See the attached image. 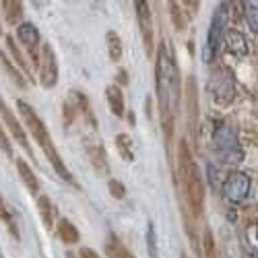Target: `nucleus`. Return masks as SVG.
<instances>
[{"label":"nucleus","instance_id":"1","mask_svg":"<svg viewBox=\"0 0 258 258\" xmlns=\"http://www.w3.org/2000/svg\"><path fill=\"white\" fill-rule=\"evenodd\" d=\"M155 89H157V101H159L161 128L165 135V143L169 147L171 139H174V120H176V110L180 103V71L176 64V56L167 46V41H161V46L157 50Z\"/></svg>","mask_w":258,"mask_h":258},{"label":"nucleus","instance_id":"2","mask_svg":"<svg viewBox=\"0 0 258 258\" xmlns=\"http://www.w3.org/2000/svg\"><path fill=\"white\" fill-rule=\"evenodd\" d=\"M178 169H180V180L186 190V201L192 209V213L201 217L205 211V182L199 171V165L190 153V147L186 139L178 143Z\"/></svg>","mask_w":258,"mask_h":258},{"label":"nucleus","instance_id":"3","mask_svg":"<svg viewBox=\"0 0 258 258\" xmlns=\"http://www.w3.org/2000/svg\"><path fill=\"white\" fill-rule=\"evenodd\" d=\"M213 141H215V149L221 157V161H225L227 165H235L240 163L244 153L240 149V141H238V135L231 126L227 124H217L215 128V135H213Z\"/></svg>","mask_w":258,"mask_h":258},{"label":"nucleus","instance_id":"4","mask_svg":"<svg viewBox=\"0 0 258 258\" xmlns=\"http://www.w3.org/2000/svg\"><path fill=\"white\" fill-rule=\"evenodd\" d=\"M17 110H19L21 118H23L27 131L31 133V137H33V139L37 141V145L41 147V151H48V149L56 147L54 141H52V137H50L48 126L44 124V120H41V118L35 114V110H33V107H31L27 101L17 99Z\"/></svg>","mask_w":258,"mask_h":258},{"label":"nucleus","instance_id":"5","mask_svg":"<svg viewBox=\"0 0 258 258\" xmlns=\"http://www.w3.org/2000/svg\"><path fill=\"white\" fill-rule=\"evenodd\" d=\"M211 91L219 105H229L235 97V77L229 69H217L211 77Z\"/></svg>","mask_w":258,"mask_h":258},{"label":"nucleus","instance_id":"6","mask_svg":"<svg viewBox=\"0 0 258 258\" xmlns=\"http://www.w3.org/2000/svg\"><path fill=\"white\" fill-rule=\"evenodd\" d=\"M223 23H225V17H223V9L219 7L215 11L213 19H211V25H209V33H207V41H205V62H213L215 56H217L219 44L223 41Z\"/></svg>","mask_w":258,"mask_h":258},{"label":"nucleus","instance_id":"7","mask_svg":"<svg viewBox=\"0 0 258 258\" xmlns=\"http://www.w3.org/2000/svg\"><path fill=\"white\" fill-rule=\"evenodd\" d=\"M250 186H252V182L244 171H231L223 182V197L229 203H242L248 197Z\"/></svg>","mask_w":258,"mask_h":258},{"label":"nucleus","instance_id":"8","mask_svg":"<svg viewBox=\"0 0 258 258\" xmlns=\"http://www.w3.org/2000/svg\"><path fill=\"white\" fill-rule=\"evenodd\" d=\"M39 81L46 89L58 85V58L50 44L41 48V67H39Z\"/></svg>","mask_w":258,"mask_h":258},{"label":"nucleus","instance_id":"9","mask_svg":"<svg viewBox=\"0 0 258 258\" xmlns=\"http://www.w3.org/2000/svg\"><path fill=\"white\" fill-rule=\"evenodd\" d=\"M17 39L27 48L29 56H31V62L33 67H41V54L37 52V46H39V31L33 23H21L17 27Z\"/></svg>","mask_w":258,"mask_h":258},{"label":"nucleus","instance_id":"10","mask_svg":"<svg viewBox=\"0 0 258 258\" xmlns=\"http://www.w3.org/2000/svg\"><path fill=\"white\" fill-rule=\"evenodd\" d=\"M135 11H137L139 27L145 41V52L147 56H153V15H151V9H149V3H135Z\"/></svg>","mask_w":258,"mask_h":258},{"label":"nucleus","instance_id":"11","mask_svg":"<svg viewBox=\"0 0 258 258\" xmlns=\"http://www.w3.org/2000/svg\"><path fill=\"white\" fill-rule=\"evenodd\" d=\"M186 118H188V133L197 135V126H199V87H197L195 77H190L186 81Z\"/></svg>","mask_w":258,"mask_h":258},{"label":"nucleus","instance_id":"12","mask_svg":"<svg viewBox=\"0 0 258 258\" xmlns=\"http://www.w3.org/2000/svg\"><path fill=\"white\" fill-rule=\"evenodd\" d=\"M0 116L5 118V124H7V128L11 131V135L17 139V143H21V147L25 149V151L33 157V151H31V147H29V141H27V135H25V128L21 126V122L17 120V116L11 112V107L5 103V99L0 97Z\"/></svg>","mask_w":258,"mask_h":258},{"label":"nucleus","instance_id":"13","mask_svg":"<svg viewBox=\"0 0 258 258\" xmlns=\"http://www.w3.org/2000/svg\"><path fill=\"white\" fill-rule=\"evenodd\" d=\"M85 151H87V157L89 161L93 163V167L101 174H107L110 171V165H107V155H105V149L99 145V143H89L85 145Z\"/></svg>","mask_w":258,"mask_h":258},{"label":"nucleus","instance_id":"14","mask_svg":"<svg viewBox=\"0 0 258 258\" xmlns=\"http://www.w3.org/2000/svg\"><path fill=\"white\" fill-rule=\"evenodd\" d=\"M15 167H17V174H19V178H21V182L25 184V188L31 192V195H35L37 197V192H39V182H37V176L33 174V169L29 167V163L25 161V159H17L15 161Z\"/></svg>","mask_w":258,"mask_h":258},{"label":"nucleus","instance_id":"15","mask_svg":"<svg viewBox=\"0 0 258 258\" xmlns=\"http://www.w3.org/2000/svg\"><path fill=\"white\" fill-rule=\"evenodd\" d=\"M69 99H71V101L77 105L79 114H83V118L89 122V126H91V128H97V120H95L93 107H91V103H89L87 95L81 93V91H71V93H69Z\"/></svg>","mask_w":258,"mask_h":258},{"label":"nucleus","instance_id":"16","mask_svg":"<svg viewBox=\"0 0 258 258\" xmlns=\"http://www.w3.org/2000/svg\"><path fill=\"white\" fill-rule=\"evenodd\" d=\"M223 41H225L227 52H231V54H235V56L248 54V41H246V37H244L240 31H235V29L227 31L225 37H223Z\"/></svg>","mask_w":258,"mask_h":258},{"label":"nucleus","instance_id":"17","mask_svg":"<svg viewBox=\"0 0 258 258\" xmlns=\"http://www.w3.org/2000/svg\"><path fill=\"white\" fill-rule=\"evenodd\" d=\"M5 44H7V48H9V52L13 54V58H15V64H17V69L23 73L29 81H33V75H31V69H29V64H27V60H25V56L21 54V50H19V46H17V41H15V37H11V35H5Z\"/></svg>","mask_w":258,"mask_h":258},{"label":"nucleus","instance_id":"18","mask_svg":"<svg viewBox=\"0 0 258 258\" xmlns=\"http://www.w3.org/2000/svg\"><path fill=\"white\" fill-rule=\"evenodd\" d=\"M37 213L41 221H44L46 229H54V219H56V205L48 197H37Z\"/></svg>","mask_w":258,"mask_h":258},{"label":"nucleus","instance_id":"19","mask_svg":"<svg viewBox=\"0 0 258 258\" xmlns=\"http://www.w3.org/2000/svg\"><path fill=\"white\" fill-rule=\"evenodd\" d=\"M105 97H107V103H110L112 114L122 118L124 116V93L120 89V85H110L105 89Z\"/></svg>","mask_w":258,"mask_h":258},{"label":"nucleus","instance_id":"20","mask_svg":"<svg viewBox=\"0 0 258 258\" xmlns=\"http://www.w3.org/2000/svg\"><path fill=\"white\" fill-rule=\"evenodd\" d=\"M56 233H58V238H60L64 244H69V246H71V244H79V240H81V233H79L77 225L71 223L69 219H60V221H58Z\"/></svg>","mask_w":258,"mask_h":258},{"label":"nucleus","instance_id":"21","mask_svg":"<svg viewBox=\"0 0 258 258\" xmlns=\"http://www.w3.org/2000/svg\"><path fill=\"white\" fill-rule=\"evenodd\" d=\"M0 9H3L5 21L9 25H19V21L25 11V5L19 3V0H5V3H0Z\"/></svg>","mask_w":258,"mask_h":258},{"label":"nucleus","instance_id":"22","mask_svg":"<svg viewBox=\"0 0 258 258\" xmlns=\"http://www.w3.org/2000/svg\"><path fill=\"white\" fill-rule=\"evenodd\" d=\"M0 64H3V69L7 71V75L13 79V83L17 85V87H21V89H27V83H25V75L21 73L19 69H17V64H13L11 60H9V56L0 50Z\"/></svg>","mask_w":258,"mask_h":258},{"label":"nucleus","instance_id":"23","mask_svg":"<svg viewBox=\"0 0 258 258\" xmlns=\"http://www.w3.org/2000/svg\"><path fill=\"white\" fill-rule=\"evenodd\" d=\"M116 149H118V153L124 161H133L135 159V143L131 139V135H126V133H120L116 135Z\"/></svg>","mask_w":258,"mask_h":258},{"label":"nucleus","instance_id":"24","mask_svg":"<svg viewBox=\"0 0 258 258\" xmlns=\"http://www.w3.org/2000/svg\"><path fill=\"white\" fill-rule=\"evenodd\" d=\"M105 254L107 258H131L133 254L126 250V246L116 238V235H110L105 242Z\"/></svg>","mask_w":258,"mask_h":258},{"label":"nucleus","instance_id":"25","mask_svg":"<svg viewBox=\"0 0 258 258\" xmlns=\"http://www.w3.org/2000/svg\"><path fill=\"white\" fill-rule=\"evenodd\" d=\"M105 44H107V54H110V60L118 62L122 58V39H120V35L114 29H110L105 33Z\"/></svg>","mask_w":258,"mask_h":258},{"label":"nucleus","instance_id":"26","mask_svg":"<svg viewBox=\"0 0 258 258\" xmlns=\"http://www.w3.org/2000/svg\"><path fill=\"white\" fill-rule=\"evenodd\" d=\"M0 221H3L7 227H9V231L13 233V238H21V233H19V227H17V221H15V215L9 211V207H7V203H5V199L0 197Z\"/></svg>","mask_w":258,"mask_h":258},{"label":"nucleus","instance_id":"27","mask_svg":"<svg viewBox=\"0 0 258 258\" xmlns=\"http://www.w3.org/2000/svg\"><path fill=\"white\" fill-rule=\"evenodd\" d=\"M167 9H169L171 23H174V27L178 31H184V27H186V15L182 13V5L180 3H169Z\"/></svg>","mask_w":258,"mask_h":258},{"label":"nucleus","instance_id":"28","mask_svg":"<svg viewBox=\"0 0 258 258\" xmlns=\"http://www.w3.org/2000/svg\"><path fill=\"white\" fill-rule=\"evenodd\" d=\"M77 114H79V110H77V105L71 99H67V101L62 103V122H64V126H67V128L75 122Z\"/></svg>","mask_w":258,"mask_h":258},{"label":"nucleus","instance_id":"29","mask_svg":"<svg viewBox=\"0 0 258 258\" xmlns=\"http://www.w3.org/2000/svg\"><path fill=\"white\" fill-rule=\"evenodd\" d=\"M147 248H149V256L157 258V238H155L153 223H149V227H147Z\"/></svg>","mask_w":258,"mask_h":258},{"label":"nucleus","instance_id":"30","mask_svg":"<svg viewBox=\"0 0 258 258\" xmlns=\"http://www.w3.org/2000/svg\"><path fill=\"white\" fill-rule=\"evenodd\" d=\"M107 190H110V195L118 201H122L126 197V186L120 180H107Z\"/></svg>","mask_w":258,"mask_h":258},{"label":"nucleus","instance_id":"31","mask_svg":"<svg viewBox=\"0 0 258 258\" xmlns=\"http://www.w3.org/2000/svg\"><path fill=\"white\" fill-rule=\"evenodd\" d=\"M246 21L252 31L258 33V5H246Z\"/></svg>","mask_w":258,"mask_h":258},{"label":"nucleus","instance_id":"32","mask_svg":"<svg viewBox=\"0 0 258 258\" xmlns=\"http://www.w3.org/2000/svg\"><path fill=\"white\" fill-rule=\"evenodd\" d=\"M0 149L5 151L7 157H13V145H11V139H9V135L5 133L3 126H0Z\"/></svg>","mask_w":258,"mask_h":258},{"label":"nucleus","instance_id":"33","mask_svg":"<svg viewBox=\"0 0 258 258\" xmlns=\"http://www.w3.org/2000/svg\"><path fill=\"white\" fill-rule=\"evenodd\" d=\"M79 258H99V254L91 248H81L79 250Z\"/></svg>","mask_w":258,"mask_h":258},{"label":"nucleus","instance_id":"34","mask_svg":"<svg viewBox=\"0 0 258 258\" xmlns=\"http://www.w3.org/2000/svg\"><path fill=\"white\" fill-rule=\"evenodd\" d=\"M116 79H118V83H120V85H126V83H128V73H126L124 69H120Z\"/></svg>","mask_w":258,"mask_h":258},{"label":"nucleus","instance_id":"35","mask_svg":"<svg viewBox=\"0 0 258 258\" xmlns=\"http://www.w3.org/2000/svg\"><path fill=\"white\" fill-rule=\"evenodd\" d=\"M182 9L192 11V13H197V11H199V3H184V5H182Z\"/></svg>","mask_w":258,"mask_h":258},{"label":"nucleus","instance_id":"36","mask_svg":"<svg viewBox=\"0 0 258 258\" xmlns=\"http://www.w3.org/2000/svg\"><path fill=\"white\" fill-rule=\"evenodd\" d=\"M67 258H77V256H75L73 252H67Z\"/></svg>","mask_w":258,"mask_h":258},{"label":"nucleus","instance_id":"37","mask_svg":"<svg viewBox=\"0 0 258 258\" xmlns=\"http://www.w3.org/2000/svg\"><path fill=\"white\" fill-rule=\"evenodd\" d=\"M254 235H256V240H258V225L254 227Z\"/></svg>","mask_w":258,"mask_h":258},{"label":"nucleus","instance_id":"38","mask_svg":"<svg viewBox=\"0 0 258 258\" xmlns=\"http://www.w3.org/2000/svg\"><path fill=\"white\" fill-rule=\"evenodd\" d=\"M250 258H258V252H254V254H250Z\"/></svg>","mask_w":258,"mask_h":258},{"label":"nucleus","instance_id":"39","mask_svg":"<svg viewBox=\"0 0 258 258\" xmlns=\"http://www.w3.org/2000/svg\"><path fill=\"white\" fill-rule=\"evenodd\" d=\"M3 33H5V31H3V25H0V35H3Z\"/></svg>","mask_w":258,"mask_h":258},{"label":"nucleus","instance_id":"40","mask_svg":"<svg viewBox=\"0 0 258 258\" xmlns=\"http://www.w3.org/2000/svg\"><path fill=\"white\" fill-rule=\"evenodd\" d=\"M0 258H5V256H3V252H0Z\"/></svg>","mask_w":258,"mask_h":258},{"label":"nucleus","instance_id":"41","mask_svg":"<svg viewBox=\"0 0 258 258\" xmlns=\"http://www.w3.org/2000/svg\"><path fill=\"white\" fill-rule=\"evenodd\" d=\"M131 258H135V256H131Z\"/></svg>","mask_w":258,"mask_h":258}]
</instances>
